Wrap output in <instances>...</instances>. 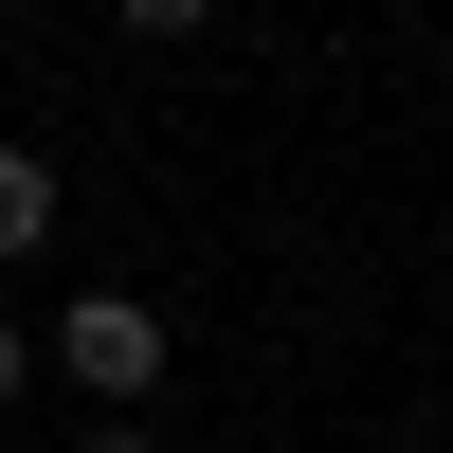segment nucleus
Here are the masks:
<instances>
[{
  "label": "nucleus",
  "instance_id": "nucleus-1",
  "mask_svg": "<svg viewBox=\"0 0 453 453\" xmlns=\"http://www.w3.org/2000/svg\"><path fill=\"white\" fill-rule=\"evenodd\" d=\"M55 363H73L91 399H145V381H164V309H127V290H73V326H55Z\"/></svg>",
  "mask_w": 453,
  "mask_h": 453
},
{
  "label": "nucleus",
  "instance_id": "nucleus-2",
  "mask_svg": "<svg viewBox=\"0 0 453 453\" xmlns=\"http://www.w3.org/2000/svg\"><path fill=\"white\" fill-rule=\"evenodd\" d=\"M55 236V164H19V145H0V254H36Z\"/></svg>",
  "mask_w": 453,
  "mask_h": 453
},
{
  "label": "nucleus",
  "instance_id": "nucleus-3",
  "mask_svg": "<svg viewBox=\"0 0 453 453\" xmlns=\"http://www.w3.org/2000/svg\"><path fill=\"white\" fill-rule=\"evenodd\" d=\"M218 19V0H127V36H200Z\"/></svg>",
  "mask_w": 453,
  "mask_h": 453
},
{
  "label": "nucleus",
  "instance_id": "nucleus-4",
  "mask_svg": "<svg viewBox=\"0 0 453 453\" xmlns=\"http://www.w3.org/2000/svg\"><path fill=\"white\" fill-rule=\"evenodd\" d=\"M73 453H164V435H145V418H91V435H73Z\"/></svg>",
  "mask_w": 453,
  "mask_h": 453
},
{
  "label": "nucleus",
  "instance_id": "nucleus-5",
  "mask_svg": "<svg viewBox=\"0 0 453 453\" xmlns=\"http://www.w3.org/2000/svg\"><path fill=\"white\" fill-rule=\"evenodd\" d=\"M19 381H36V345H19V326H0V399H19Z\"/></svg>",
  "mask_w": 453,
  "mask_h": 453
}]
</instances>
